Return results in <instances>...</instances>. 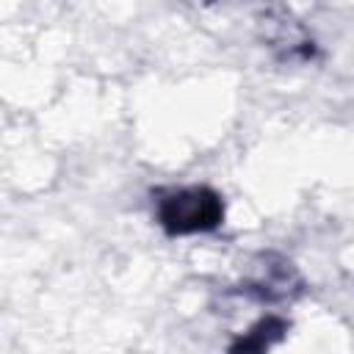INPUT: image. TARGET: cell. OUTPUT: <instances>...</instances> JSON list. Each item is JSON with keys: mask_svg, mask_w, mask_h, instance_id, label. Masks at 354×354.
Masks as SVG:
<instances>
[{"mask_svg": "<svg viewBox=\"0 0 354 354\" xmlns=\"http://www.w3.org/2000/svg\"><path fill=\"white\" fill-rule=\"evenodd\" d=\"M221 199L207 188L180 191L160 205V221L169 232H196L210 230L221 221Z\"/></svg>", "mask_w": 354, "mask_h": 354, "instance_id": "obj_1", "label": "cell"}, {"mask_svg": "<svg viewBox=\"0 0 354 354\" xmlns=\"http://www.w3.org/2000/svg\"><path fill=\"white\" fill-rule=\"evenodd\" d=\"M282 332H285V324H282V321L266 318V321H260L246 337H241V340L230 348V354H266V348H268L274 340H279Z\"/></svg>", "mask_w": 354, "mask_h": 354, "instance_id": "obj_2", "label": "cell"}]
</instances>
